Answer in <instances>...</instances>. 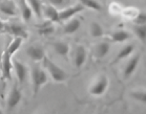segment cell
Wrapping results in <instances>:
<instances>
[{
    "label": "cell",
    "instance_id": "9a60e30c",
    "mask_svg": "<svg viewBox=\"0 0 146 114\" xmlns=\"http://www.w3.org/2000/svg\"><path fill=\"white\" fill-rule=\"evenodd\" d=\"M54 50L56 51L57 55H61V57H67L68 52H70V45L65 42L62 41H57L53 44Z\"/></svg>",
    "mask_w": 146,
    "mask_h": 114
},
{
    "label": "cell",
    "instance_id": "d4e9b609",
    "mask_svg": "<svg viewBox=\"0 0 146 114\" xmlns=\"http://www.w3.org/2000/svg\"><path fill=\"white\" fill-rule=\"evenodd\" d=\"M90 35L94 38H100L104 35V30H103L102 26L100 25L99 23L93 22L90 24Z\"/></svg>",
    "mask_w": 146,
    "mask_h": 114
},
{
    "label": "cell",
    "instance_id": "cb8c5ba5",
    "mask_svg": "<svg viewBox=\"0 0 146 114\" xmlns=\"http://www.w3.org/2000/svg\"><path fill=\"white\" fill-rule=\"evenodd\" d=\"M22 38H19V37H16L15 39L11 42V44L9 46H7V50L9 52H10L11 55H13L15 52L18 50V49L21 47V44H22Z\"/></svg>",
    "mask_w": 146,
    "mask_h": 114
},
{
    "label": "cell",
    "instance_id": "277c9868",
    "mask_svg": "<svg viewBox=\"0 0 146 114\" xmlns=\"http://www.w3.org/2000/svg\"><path fill=\"white\" fill-rule=\"evenodd\" d=\"M12 55L7 49L2 53V60H1V72H2V78L3 80H12V68H13V62H12Z\"/></svg>",
    "mask_w": 146,
    "mask_h": 114
},
{
    "label": "cell",
    "instance_id": "5bb4252c",
    "mask_svg": "<svg viewBox=\"0 0 146 114\" xmlns=\"http://www.w3.org/2000/svg\"><path fill=\"white\" fill-rule=\"evenodd\" d=\"M19 7L20 12H21V16L23 18L25 22H29L32 19V15H33V11L30 7L29 3L25 0H19Z\"/></svg>",
    "mask_w": 146,
    "mask_h": 114
},
{
    "label": "cell",
    "instance_id": "83f0119b",
    "mask_svg": "<svg viewBox=\"0 0 146 114\" xmlns=\"http://www.w3.org/2000/svg\"><path fill=\"white\" fill-rule=\"evenodd\" d=\"M48 2L54 7H57V5H61L63 3V0H48Z\"/></svg>",
    "mask_w": 146,
    "mask_h": 114
},
{
    "label": "cell",
    "instance_id": "ba28073f",
    "mask_svg": "<svg viewBox=\"0 0 146 114\" xmlns=\"http://www.w3.org/2000/svg\"><path fill=\"white\" fill-rule=\"evenodd\" d=\"M25 51H27V55H29V58L32 59L33 61H35V62L42 61L44 59V57H45L43 48L37 45L29 46Z\"/></svg>",
    "mask_w": 146,
    "mask_h": 114
},
{
    "label": "cell",
    "instance_id": "44dd1931",
    "mask_svg": "<svg viewBox=\"0 0 146 114\" xmlns=\"http://www.w3.org/2000/svg\"><path fill=\"white\" fill-rule=\"evenodd\" d=\"M79 2L84 7H87V9H90V10L97 11V12L102 11V5L97 0H79Z\"/></svg>",
    "mask_w": 146,
    "mask_h": 114
},
{
    "label": "cell",
    "instance_id": "6da1fadb",
    "mask_svg": "<svg viewBox=\"0 0 146 114\" xmlns=\"http://www.w3.org/2000/svg\"><path fill=\"white\" fill-rule=\"evenodd\" d=\"M43 66L46 68L50 76L53 78V80L57 83H62L65 82L68 78V75L62 68H60L59 66L57 65L56 63H54L53 61H50L47 57H44L43 59Z\"/></svg>",
    "mask_w": 146,
    "mask_h": 114
},
{
    "label": "cell",
    "instance_id": "ac0fdd59",
    "mask_svg": "<svg viewBox=\"0 0 146 114\" xmlns=\"http://www.w3.org/2000/svg\"><path fill=\"white\" fill-rule=\"evenodd\" d=\"M27 3H29L30 7L32 9L33 13L38 18H41L42 13H43V7L41 4V1L40 0H27Z\"/></svg>",
    "mask_w": 146,
    "mask_h": 114
},
{
    "label": "cell",
    "instance_id": "e0dca14e",
    "mask_svg": "<svg viewBox=\"0 0 146 114\" xmlns=\"http://www.w3.org/2000/svg\"><path fill=\"white\" fill-rule=\"evenodd\" d=\"M80 25H81V22L79 19H72L70 22H67L64 25V33L67 35H72V34L76 33L80 28Z\"/></svg>",
    "mask_w": 146,
    "mask_h": 114
},
{
    "label": "cell",
    "instance_id": "d6986e66",
    "mask_svg": "<svg viewBox=\"0 0 146 114\" xmlns=\"http://www.w3.org/2000/svg\"><path fill=\"white\" fill-rule=\"evenodd\" d=\"M130 38V35L128 32L126 30H117L115 33H113L111 35V40H113V42L116 43H121V42H124V41H126Z\"/></svg>",
    "mask_w": 146,
    "mask_h": 114
},
{
    "label": "cell",
    "instance_id": "4316f807",
    "mask_svg": "<svg viewBox=\"0 0 146 114\" xmlns=\"http://www.w3.org/2000/svg\"><path fill=\"white\" fill-rule=\"evenodd\" d=\"M135 23L140 24V25H146V13L140 12L135 18Z\"/></svg>",
    "mask_w": 146,
    "mask_h": 114
},
{
    "label": "cell",
    "instance_id": "484cf974",
    "mask_svg": "<svg viewBox=\"0 0 146 114\" xmlns=\"http://www.w3.org/2000/svg\"><path fill=\"white\" fill-rule=\"evenodd\" d=\"M130 98H133L135 101L146 104V91L145 90H135L130 92Z\"/></svg>",
    "mask_w": 146,
    "mask_h": 114
},
{
    "label": "cell",
    "instance_id": "5b68a950",
    "mask_svg": "<svg viewBox=\"0 0 146 114\" xmlns=\"http://www.w3.org/2000/svg\"><path fill=\"white\" fill-rule=\"evenodd\" d=\"M5 33H9L11 35H13L16 37H19V38H22V39H27L29 37V33H27V28L24 27L23 25L21 24H10V25H7V28H5Z\"/></svg>",
    "mask_w": 146,
    "mask_h": 114
},
{
    "label": "cell",
    "instance_id": "7402d4cb",
    "mask_svg": "<svg viewBox=\"0 0 146 114\" xmlns=\"http://www.w3.org/2000/svg\"><path fill=\"white\" fill-rule=\"evenodd\" d=\"M133 30L137 37L142 41V43H146V25L136 24L133 26Z\"/></svg>",
    "mask_w": 146,
    "mask_h": 114
},
{
    "label": "cell",
    "instance_id": "30bf717a",
    "mask_svg": "<svg viewBox=\"0 0 146 114\" xmlns=\"http://www.w3.org/2000/svg\"><path fill=\"white\" fill-rule=\"evenodd\" d=\"M13 67L15 69V72H16L17 78H18L19 83H23L27 80V66L24 65L23 63L19 62V61H14Z\"/></svg>",
    "mask_w": 146,
    "mask_h": 114
},
{
    "label": "cell",
    "instance_id": "2e32d148",
    "mask_svg": "<svg viewBox=\"0 0 146 114\" xmlns=\"http://www.w3.org/2000/svg\"><path fill=\"white\" fill-rule=\"evenodd\" d=\"M110 44L108 42H101L96 46L95 48V55L98 59H102L110 52Z\"/></svg>",
    "mask_w": 146,
    "mask_h": 114
},
{
    "label": "cell",
    "instance_id": "1f68e13d",
    "mask_svg": "<svg viewBox=\"0 0 146 114\" xmlns=\"http://www.w3.org/2000/svg\"><path fill=\"white\" fill-rule=\"evenodd\" d=\"M18 1H19V0H18Z\"/></svg>",
    "mask_w": 146,
    "mask_h": 114
},
{
    "label": "cell",
    "instance_id": "7a4b0ae2",
    "mask_svg": "<svg viewBox=\"0 0 146 114\" xmlns=\"http://www.w3.org/2000/svg\"><path fill=\"white\" fill-rule=\"evenodd\" d=\"M47 74L43 69H41L39 66H35L32 69V81H33V90L34 94H37L41 87L47 82Z\"/></svg>",
    "mask_w": 146,
    "mask_h": 114
},
{
    "label": "cell",
    "instance_id": "f1b7e54d",
    "mask_svg": "<svg viewBox=\"0 0 146 114\" xmlns=\"http://www.w3.org/2000/svg\"><path fill=\"white\" fill-rule=\"evenodd\" d=\"M5 28H7V24L0 21V33H5Z\"/></svg>",
    "mask_w": 146,
    "mask_h": 114
},
{
    "label": "cell",
    "instance_id": "8992f818",
    "mask_svg": "<svg viewBox=\"0 0 146 114\" xmlns=\"http://www.w3.org/2000/svg\"><path fill=\"white\" fill-rule=\"evenodd\" d=\"M83 10H84V7L81 3H77L75 5H73V7H66V9L62 10L61 12H59L60 20L65 21V20L70 19L72 17H74L76 14L80 13V12H82Z\"/></svg>",
    "mask_w": 146,
    "mask_h": 114
},
{
    "label": "cell",
    "instance_id": "7c38bea8",
    "mask_svg": "<svg viewBox=\"0 0 146 114\" xmlns=\"http://www.w3.org/2000/svg\"><path fill=\"white\" fill-rule=\"evenodd\" d=\"M86 49L82 45L77 46L76 52H75V66L77 68L82 67L83 64L86 61Z\"/></svg>",
    "mask_w": 146,
    "mask_h": 114
},
{
    "label": "cell",
    "instance_id": "4fadbf2b",
    "mask_svg": "<svg viewBox=\"0 0 146 114\" xmlns=\"http://www.w3.org/2000/svg\"><path fill=\"white\" fill-rule=\"evenodd\" d=\"M43 14L50 22H60L59 12L55 9L54 5H45L43 7Z\"/></svg>",
    "mask_w": 146,
    "mask_h": 114
},
{
    "label": "cell",
    "instance_id": "4dcf8cb0",
    "mask_svg": "<svg viewBox=\"0 0 146 114\" xmlns=\"http://www.w3.org/2000/svg\"><path fill=\"white\" fill-rule=\"evenodd\" d=\"M0 114H3V112H2L1 110H0Z\"/></svg>",
    "mask_w": 146,
    "mask_h": 114
},
{
    "label": "cell",
    "instance_id": "8fae6325",
    "mask_svg": "<svg viewBox=\"0 0 146 114\" xmlns=\"http://www.w3.org/2000/svg\"><path fill=\"white\" fill-rule=\"evenodd\" d=\"M139 61H140V55H133V58L127 62L126 66H125V68H124V78H129L130 76H131V74L135 72V70H136L137 67H138Z\"/></svg>",
    "mask_w": 146,
    "mask_h": 114
},
{
    "label": "cell",
    "instance_id": "603a6c76",
    "mask_svg": "<svg viewBox=\"0 0 146 114\" xmlns=\"http://www.w3.org/2000/svg\"><path fill=\"white\" fill-rule=\"evenodd\" d=\"M50 21H47V22L43 23V24H40V25H37L38 30H39V34L40 35H50L55 32V28L54 26L52 25Z\"/></svg>",
    "mask_w": 146,
    "mask_h": 114
},
{
    "label": "cell",
    "instance_id": "ffe728a7",
    "mask_svg": "<svg viewBox=\"0 0 146 114\" xmlns=\"http://www.w3.org/2000/svg\"><path fill=\"white\" fill-rule=\"evenodd\" d=\"M133 49H135V45H133V44H128V45L124 46V47L119 51V53L117 55L116 62L117 61H120V60L125 59V58H127V57H129V55L133 53Z\"/></svg>",
    "mask_w": 146,
    "mask_h": 114
},
{
    "label": "cell",
    "instance_id": "f546056e",
    "mask_svg": "<svg viewBox=\"0 0 146 114\" xmlns=\"http://www.w3.org/2000/svg\"><path fill=\"white\" fill-rule=\"evenodd\" d=\"M1 60H2V53L0 51V62H1Z\"/></svg>",
    "mask_w": 146,
    "mask_h": 114
},
{
    "label": "cell",
    "instance_id": "9c48e42d",
    "mask_svg": "<svg viewBox=\"0 0 146 114\" xmlns=\"http://www.w3.org/2000/svg\"><path fill=\"white\" fill-rule=\"evenodd\" d=\"M0 12L9 17H14L17 15L16 5L12 0H4L0 3Z\"/></svg>",
    "mask_w": 146,
    "mask_h": 114
},
{
    "label": "cell",
    "instance_id": "52a82bcc",
    "mask_svg": "<svg viewBox=\"0 0 146 114\" xmlns=\"http://www.w3.org/2000/svg\"><path fill=\"white\" fill-rule=\"evenodd\" d=\"M21 98H22L21 91L17 88V86H14L12 90H11L9 98H7V109L9 110H13L14 108H16L18 106V104L20 103V101H21Z\"/></svg>",
    "mask_w": 146,
    "mask_h": 114
},
{
    "label": "cell",
    "instance_id": "3957f363",
    "mask_svg": "<svg viewBox=\"0 0 146 114\" xmlns=\"http://www.w3.org/2000/svg\"><path fill=\"white\" fill-rule=\"evenodd\" d=\"M108 84H110V81H108V78L106 75H100L90 88V93L92 95H95V96H101L107 90Z\"/></svg>",
    "mask_w": 146,
    "mask_h": 114
}]
</instances>
